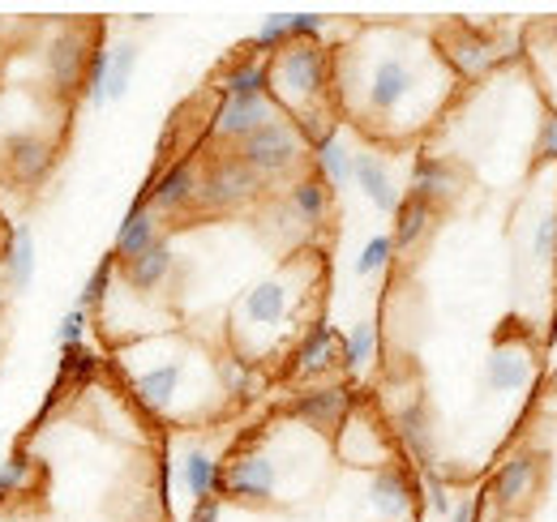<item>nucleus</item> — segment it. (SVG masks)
Here are the masks:
<instances>
[{"instance_id":"27","label":"nucleus","mask_w":557,"mask_h":522,"mask_svg":"<svg viewBox=\"0 0 557 522\" xmlns=\"http://www.w3.org/2000/svg\"><path fill=\"white\" fill-rule=\"evenodd\" d=\"M433 223H437V210L429 201H420V197L404 194L399 210H395V232H391L395 249H417L420 240L433 232Z\"/></svg>"},{"instance_id":"3","label":"nucleus","mask_w":557,"mask_h":522,"mask_svg":"<svg viewBox=\"0 0 557 522\" xmlns=\"http://www.w3.org/2000/svg\"><path fill=\"white\" fill-rule=\"evenodd\" d=\"M262 189H267V181H262L236 150L210 154V159H202V176H198V210H194V214H232V210L258 201Z\"/></svg>"},{"instance_id":"23","label":"nucleus","mask_w":557,"mask_h":522,"mask_svg":"<svg viewBox=\"0 0 557 522\" xmlns=\"http://www.w3.org/2000/svg\"><path fill=\"white\" fill-rule=\"evenodd\" d=\"M163 236V227H159V219H154V210L146 206V201H134L129 206V214L121 219V227H116V245H112V258H116V265H125V261L141 258L154 240Z\"/></svg>"},{"instance_id":"9","label":"nucleus","mask_w":557,"mask_h":522,"mask_svg":"<svg viewBox=\"0 0 557 522\" xmlns=\"http://www.w3.org/2000/svg\"><path fill=\"white\" fill-rule=\"evenodd\" d=\"M57 163V146L52 137L39 129H13L0 137V167L9 181L17 185H44L52 176Z\"/></svg>"},{"instance_id":"38","label":"nucleus","mask_w":557,"mask_h":522,"mask_svg":"<svg viewBox=\"0 0 557 522\" xmlns=\"http://www.w3.org/2000/svg\"><path fill=\"white\" fill-rule=\"evenodd\" d=\"M86 330H90V313L86 309H70L65 318H61V326H57V343L70 351V347H82L86 343Z\"/></svg>"},{"instance_id":"11","label":"nucleus","mask_w":557,"mask_h":522,"mask_svg":"<svg viewBox=\"0 0 557 522\" xmlns=\"http://www.w3.org/2000/svg\"><path fill=\"white\" fill-rule=\"evenodd\" d=\"M99 44L86 39L82 26H65L48 39V52H44V69H48V82L57 95H82V77H86V65H90V52Z\"/></svg>"},{"instance_id":"26","label":"nucleus","mask_w":557,"mask_h":522,"mask_svg":"<svg viewBox=\"0 0 557 522\" xmlns=\"http://www.w3.org/2000/svg\"><path fill=\"white\" fill-rule=\"evenodd\" d=\"M219 475H223V458H214L207 446H194L181 458V484L194 501L219 497Z\"/></svg>"},{"instance_id":"44","label":"nucleus","mask_w":557,"mask_h":522,"mask_svg":"<svg viewBox=\"0 0 557 522\" xmlns=\"http://www.w3.org/2000/svg\"><path fill=\"white\" fill-rule=\"evenodd\" d=\"M4 291H9V287H4V278H0V313H4Z\"/></svg>"},{"instance_id":"12","label":"nucleus","mask_w":557,"mask_h":522,"mask_svg":"<svg viewBox=\"0 0 557 522\" xmlns=\"http://www.w3.org/2000/svg\"><path fill=\"white\" fill-rule=\"evenodd\" d=\"M339 364H344V334L331 322H313V326H305V334L292 347L287 377L292 382H313V377H326Z\"/></svg>"},{"instance_id":"40","label":"nucleus","mask_w":557,"mask_h":522,"mask_svg":"<svg viewBox=\"0 0 557 522\" xmlns=\"http://www.w3.org/2000/svg\"><path fill=\"white\" fill-rule=\"evenodd\" d=\"M536 154L541 159H557V112H545V121L536 129Z\"/></svg>"},{"instance_id":"18","label":"nucleus","mask_w":557,"mask_h":522,"mask_svg":"<svg viewBox=\"0 0 557 522\" xmlns=\"http://www.w3.org/2000/svg\"><path fill=\"white\" fill-rule=\"evenodd\" d=\"M395 442L404 446V455L412 458L420 471L437 462V455H433V415H429V402L420 394L395 411Z\"/></svg>"},{"instance_id":"8","label":"nucleus","mask_w":557,"mask_h":522,"mask_svg":"<svg viewBox=\"0 0 557 522\" xmlns=\"http://www.w3.org/2000/svg\"><path fill=\"white\" fill-rule=\"evenodd\" d=\"M351 407H356V394H351L348 386H309V390L287 398L283 415H287L292 424L318 433V437H335V433L344 428Z\"/></svg>"},{"instance_id":"15","label":"nucleus","mask_w":557,"mask_h":522,"mask_svg":"<svg viewBox=\"0 0 557 522\" xmlns=\"http://www.w3.org/2000/svg\"><path fill=\"white\" fill-rule=\"evenodd\" d=\"M459 189H463V176H459V167H455L450 159H442V154H417L408 194L420 197V201H429L433 210H442L446 201L459 197Z\"/></svg>"},{"instance_id":"31","label":"nucleus","mask_w":557,"mask_h":522,"mask_svg":"<svg viewBox=\"0 0 557 522\" xmlns=\"http://www.w3.org/2000/svg\"><path fill=\"white\" fill-rule=\"evenodd\" d=\"M138 44H116L112 48V65H108V103H121L134 86V73H138Z\"/></svg>"},{"instance_id":"17","label":"nucleus","mask_w":557,"mask_h":522,"mask_svg":"<svg viewBox=\"0 0 557 522\" xmlns=\"http://www.w3.org/2000/svg\"><path fill=\"white\" fill-rule=\"evenodd\" d=\"M172 274H176V249H172L168 236H159L141 258L121 265V278H125V287H129L134 296H154V291H163Z\"/></svg>"},{"instance_id":"10","label":"nucleus","mask_w":557,"mask_h":522,"mask_svg":"<svg viewBox=\"0 0 557 522\" xmlns=\"http://www.w3.org/2000/svg\"><path fill=\"white\" fill-rule=\"evenodd\" d=\"M198 176H202V163L198 159H176L168 163L150 185L141 201L154 210V219H176V214H194L198 210Z\"/></svg>"},{"instance_id":"20","label":"nucleus","mask_w":557,"mask_h":522,"mask_svg":"<svg viewBox=\"0 0 557 522\" xmlns=\"http://www.w3.org/2000/svg\"><path fill=\"white\" fill-rule=\"evenodd\" d=\"M532 377H536V364H532V356H528L523 347H515V343H497V347L488 351L485 386L493 394L528 390V386H532Z\"/></svg>"},{"instance_id":"2","label":"nucleus","mask_w":557,"mask_h":522,"mask_svg":"<svg viewBox=\"0 0 557 522\" xmlns=\"http://www.w3.org/2000/svg\"><path fill=\"white\" fill-rule=\"evenodd\" d=\"M300 261H287L278 274L258 278L232 313V343L236 356L258 364L271 347H278V338L287 334V322L296 318V300H300Z\"/></svg>"},{"instance_id":"6","label":"nucleus","mask_w":557,"mask_h":522,"mask_svg":"<svg viewBox=\"0 0 557 522\" xmlns=\"http://www.w3.org/2000/svg\"><path fill=\"white\" fill-rule=\"evenodd\" d=\"M364 510L373 522H417L420 514V475L404 462L369 471L364 484Z\"/></svg>"},{"instance_id":"13","label":"nucleus","mask_w":557,"mask_h":522,"mask_svg":"<svg viewBox=\"0 0 557 522\" xmlns=\"http://www.w3.org/2000/svg\"><path fill=\"white\" fill-rule=\"evenodd\" d=\"M541 467L545 462H541V455H532V450H519V455H510L506 462H497V471L488 480V497H493L497 514H515V510H523L532 501V493L541 484Z\"/></svg>"},{"instance_id":"32","label":"nucleus","mask_w":557,"mask_h":522,"mask_svg":"<svg viewBox=\"0 0 557 522\" xmlns=\"http://www.w3.org/2000/svg\"><path fill=\"white\" fill-rule=\"evenodd\" d=\"M377 356V326L373 322H356V326L344 334V369L348 373H360L369 369Z\"/></svg>"},{"instance_id":"4","label":"nucleus","mask_w":557,"mask_h":522,"mask_svg":"<svg viewBox=\"0 0 557 522\" xmlns=\"http://www.w3.org/2000/svg\"><path fill=\"white\" fill-rule=\"evenodd\" d=\"M189 351H176V338H172V351H159L150 364H141L129 373V390L138 398L141 411L150 415H176L181 398H185V386H189Z\"/></svg>"},{"instance_id":"36","label":"nucleus","mask_w":557,"mask_h":522,"mask_svg":"<svg viewBox=\"0 0 557 522\" xmlns=\"http://www.w3.org/2000/svg\"><path fill=\"white\" fill-rule=\"evenodd\" d=\"M420 497H424V506H429L437 519H450L455 501H450L446 480H442V471H437V467H424V471H420Z\"/></svg>"},{"instance_id":"1","label":"nucleus","mask_w":557,"mask_h":522,"mask_svg":"<svg viewBox=\"0 0 557 522\" xmlns=\"http://www.w3.org/2000/svg\"><path fill=\"white\" fill-rule=\"evenodd\" d=\"M356 77H335L344 82V103L348 112L377 133H408L424 125V112L437 103L433 90V52H417L408 35H391V44L373 52H356Z\"/></svg>"},{"instance_id":"45","label":"nucleus","mask_w":557,"mask_h":522,"mask_svg":"<svg viewBox=\"0 0 557 522\" xmlns=\"http://www.w3.org/2000/svg\"><path fill=\"white\" fill-rule=\"evenodd\" d=\"M4 236H9V232H4V227H0V245H4Z\"/></svg>"},{"instance_id":"28","label":"nucleus","mask_w":557,"mask_h":522,"mask_svg":"<svg viewBox=\"0 0 557 522\" xmlns=\"http://www.w3.org/2000/svg\"><path fill=\"white\" fill-rule=\"evenodd\" d=\"M214 382H219V394H227V398H249L258 390V364L227 351V356L214 360Z\"/></svg>"},{"instance_id":"35","label":"nucleus","mask_w":557,"mask_h":522,"mask_svg":"<svg viewBox=\"0 0 557 522\" xmlns=\"http://www.w3.org/2000/svg\"><path fill=\"white\" fill-rule=\"evenodd\" d=\"M395 253H399V249H395V240H391L386 232H382V236H369L364 249H360V258H356V274H360V278L382 274V270L395 261Z\"/></svg>"},{"instance_id":"43","label":"nucleus","mask_w":557,"mask_h":522,"mask_svg":"<svg viewBox=\"0 0 557 522\" xmlns=\"http://www.w3.org/2000/svg\"><path fill=\"white\" fill-rule=\"evenodd\" d=\"M545 39H549V44H554V48H557V17H554V22H549V26H545Z\"/></svg>"},{"instance_id":"14","label":"nucleus","mask_w":557,"mask_h":522,"mask_svg":"<svg viewBox=\"0 0 557 522\" xmlns=\"http://www.w3.org/2000/svg\"><path fill=\"white\" fill-rule=\"evenodd\" d=\"M283 112L275 108L271 95H253V99H219V108L210 112V137L214 141H232L240 146L249 133H258L262 125L278 121Z\"/></svg>"},{"instance_id":"24","label":"nucleus","mask_w":557,"mask_h":522,"mask_svg":"<svg viewBox=\"0 0 557 522\" xmlns=\"http://www.w3.org/2000/svg\"><path fill=\"white\" fill-rule=\"evenodd\" d=\"M253 95H271V73H267V57H240L223 69L219 77V99H253Z\"/></svg>"},{"instance_id":"16","label":"nucleus","mask_w":557,"mask_h":522,"mask_svg":"<svg viewBox=\"0 0 557 522\" xmlns=\"http://www.w3.org/2000/svg\"><path fill=\"white\" fill-rule=\"evenodd\" d=\"M442 61L455 69L459 77H485L488 69L497 65V48L488 44L481 30L472 26H450V35L442 39Z\"/></svg>"},{"instance_id":"30","label":"nucleus","mask_w":557,"mask_h":522,"mask_svg":"<svg viewBox=\"0 0 557 522\" xmlns=\"http://www.w3.org/2000/svg\"><path fill=\"white\" fill-rule=\"evenodd\" d=\"M35 484H39V462L30 455H13L0 462V501L26 497Z\"/></svg>"},{"instance_id":"5","label":"nucleus","mask_w":557,"mask_h":522,"mask_svg":"<svg viewBox=\"0 0 557 522\" xmlns=\"http://www.w3.org/2000/svg\"><path fill=\"white\" fill-rule=\"evenodd\" d=\"M236 154L271 185L278 176H292L300 163H305V154H309V141L300 137V129L287 121V116H278L271 125H262L258 133H249L240 146H236Z\"/></svg>"},{"instance_id":"22","label":"nucleus","mask_w":557,"mask_h":522,"mask_svg":"<svg viewBox=\"0 0 557 522\" xmlns=\"http://www.w3.org/2000/svg\"><path fill=\"white\" fill-rule=\"evenodd\" d=\"M35 265H39V249H35V227L17 223L4 236V253H0V278L9 291H26L35 283Z\"/></svg>"},{"instance_id":"41","label":"nucleus","mask_w":557,"mask_h":522,"mask_svg":"<svg viewBox=\"0 0 557 522\" xmlns=\"http://www.w3.org/2000/svg\"><path fill=\"white\" fill-rule=\"evenodd\" d=\"M223 497H207V501H194L189 510V522H223Z\"/></svg>"},{"instance_id":"29","label":"nucleus","mask_w":557,"mask_h":522,"mask_svg":"<svg viewBox=\"0 0 557 522\" xmlns=\"http://www.w3.org/2000/svg\"><path fill=\"white\" fill-rule=\"evenodd\" d=\"M116 274H121V265L116 258L108 253V258L99 261L95 270H90V278H86V287L77 291V300H73V309H86V313H99L108 300H112V291H116Z\"/></svg>"},{"instance_id":"7","label":"nucleus","mask_w":557,"mask_h":522,"mask_svg":"<svg viewBox=\"0 0 557 522\" xmlns=\"http://www.w3.org/2000/svg\"><path fill=\"white\" fill-rule=\"evenodd\" d=\"M335 458L348 462V467H364V471H377V467H391L395 462L391 433L382 428V420L364 402L351 407L344 428L335 433Z\"/></svg>"},{"instance_id":"37","label":"nucleus","mask_w":557,"mask_h":522,"mask_svg":"<svg viewBox=\"0 0 557 522\" xmlns=\"http://www.w3.org/2000/svg\"><path fill=\"white\" fill-rule=\"evenodd\" d=\"M532 258L557 261V210L536 214V223H532Z\"/></svg>"},{"instance_id":"46","label":"nucleus","mask_w":557,"mask_h":522,"mask_svg":"<svg viewBox=\"0 0 557 522\" xmlns=\"http://www.w3.org/2000/svg\"><path fill=\"white\" fill-rule=\"evenodd\" d=\"M554 382H557V377H554Z\"/></svg>"},{"instance_id":"42","label":"nucleus","mask_w":557,"mask_h":522,"mask_svg":"<svg viewBox=\"0 0 557 522\" xmlns=\"http://www.w3.org/2000/svg\"><path fill=\"white\" fill-rule=\"evenodd\" d=\"M450 522H481V497H459L450 510Z\"/></svg>"},{"instance_id":"34","label":"nucleus","mask_w":557,"mask_h":522,"mask_svg":"<svg viewBox=\"0 0 557 522\" xmlns=\"http://www.w3.org/2000/svg\"><path fill=\"white\" fill-rule=\"evenodd\" d=\"M287 22H292V13H267V17H262V26H258V35H253V44H249L253 57H262V52L275 57L278 48L292 44V26H287Z\"/></svg>"},{"instance_id":"33","label":"nucleus","mask_w":557,"mask_h":522,"mask_svg":"<svg viewBox=\"0 0 557 522\" xmlns=\"http://www.w3.org/2000/svg\"><path fill=\"white\" fill-rule=\"evenodd\" d=\"M108 65H112V48H95L90 52V65H86V77H82V99L86 108H103L108 103Z\"/></svg>"},{"instance_id":"25","label":"nucleus","mask_w":557,"mask_h":522,"mask_svg":"<svg viewBox=\"0 0 557 522\" xmlns=\"http://www.w3.org/2000/svg\"><path fill=\"white\" fill-rule=\"evenodd\" d=\"M309 154H313V172L331 185V189H344V185H351V150L348 141H344V133L331 129L322 141H313L309 146Z\"/></svg>"},{"instance_id":"19","label":"nucleus","mask_w":557,"mask_h":522,"mask_svg":"<svg viewBox=\"0 0 557 522\" xmlns=\"http://www.w3.org/2000/svg\"><path fill=\"white\" fill-rule=\"evenodd\" d=\"M351 181H356V189L369 197L382 214H395L399 210V185H395V176H391V163L377 154V150H356L351 154Z\"/></svg>"},{"instance_id":"21","label":"nucleus","mask_w":557,"mask_h":522,"mask_svg":"<svg viewBox=\"0 0 557 522\" xmlns=\"http://www.w3.org/2000/svg\"><path fill=\"white\" fill-rule=\"evenodd\" d=\"M331 194H335V189H331L318 172L296 176V181L287 185V194H283V210H287V219L300 223V227H322L326 214H331Z\"/></svg>"},{"instance_id":"39","label":"nucleus","mask_w":557,"mask_h":522,"mask_svg":"<svg viewBox=\"0 0 557 522\" xmlns=\"http://www.w3.org/2000/svg\"><path fill=\"white\" fill-rule=\"evenodd\" d=\"M95 369H99V356H95V351H86V343L65 351V364H61V373H65V377H73V382H86Z\"/></svg>"}]
</instances>
